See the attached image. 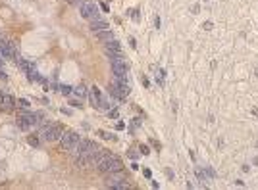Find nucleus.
Here are the masks:
<instances>
[{"instance_id":"f257e3e1","label":"nucleus","mask_w":258,"mask_h":190,"mask_svg":"<svg viewBox=\"0 0 258 190\" xmlns=\"http://www.w3.org/2000/svg\"><path fill=\"white\" fill-rule=\"evenodd\" d=\"M41 131V136L42 140H46V142H56V140H60L62 133H64V127L60 125V123H46Z\"/></svg>"},{"instance_id":"f03ea898","label":"nucleus","mask_w":258,"mask_h":190,"mask_svg":"<svg viewBox=\"0 0 258 190\" xmlns=\"http://www.w3.org/2000/svg\"><path fill=\"white\" fill-rule=\"evenodd\" d=\"M121 167H123V163H121V159L118 158V156H112V154H108L106 158L102 159L100 163L97 165V169L100 173H104V175H108V173H114V171H120Z\"/></svg>"},{"instance_id":"7ed1b4c3","label":"nucleus","mask_w":258,"mask_h":190,"mask_svg":"<svg viewBox=\"0 0 258 190\" xmlns=\"http://www.w3.org/2000/svg\"><path fill=\"white\" fill-rule=\"evenodd\" d=\"M41 113H31V111H27V110H23L21 113L18 115V121H16V125L19 127V129H29V127H35V125H39L41 123Z\"/></svg>"},{"instance_id":"20e7f679","label":"nucleus","mask_w":258,"mask_h":190,"mask_svg":"<svg viewBox=\"0 0 258 190\" xmlns=\"http://www.w3.org/2000/svg\"><path fill=\"white\" fill-rule=\"evenodd\" d=\"M79 140H81V136H79L75 131H64L62 136H60V146H62V150H66V152H71V150L79 144Z\"/></svg>"},{"instance_id":"39448f33","label":"nucleus","mask_w":258,"mask_h":190,"mask_svg":"<svg viewBox=\"0 0 258 190\" xmlns=\"http://www.w3.org/2000/svg\"><path fill=\"white\" fill-rule=\"evenodd\" d=\"M112 71H114V77L118 81H127L129 64L123 60V58H114V60H112Z\"/></svg>"},{"instance_id":"423d86ee","label":"nucleus","mask_w":258,"mask_h":190,"mask_svg":"<svg viewBox=\"0 0 258 190\" xmlns=\"http://www.w3.org/2000/svg\"><path fill=\"white\" fill-rule=\"evenodd\" d=\"M79 15L85 19H97L98 17V8L97 4H92V2H89V0H83L81 4H79Z\"/></svg>"},{"instance_id":"0eeeda50","label":"nucleus","mask_w":258,"mask_h":190,"mask_svg":"<svg viewBox=\"0 0 258 190\" xmlns=\"http://www.w3.org/2000/svg\"><path fill=\"white\" fill-rule=\"evenodd\" d=\"M94 150H98L97 142H92V140H79V144L71 150V152H73L75 156H81V154H91V152H94Z\"/></svg>"},{"instance_id":"6e6552de","label":"nucleus","mask_w":258,"mask_h":190,"mask_svg":"<svg viewBox=\"0 0 258 190\" xmlns=\"http://www.w3.org/2000/svg\"><path fill=\"white\" fill-rule=\"evenodd\" d=\"M104 48H106V54L110 56L112 60H114V58H123V52H121V46H120V42L116 41V38L108 41L106 44H104Z\"/></svg>"},{"instance_id":"1a4fd4ad","label":"nucleus","mask_w":258,"mask_h":190,"mask_svg":"<svg viewBox=\"0 0 258 190\" xmlns=\"http://www.w3.org/2000/svg\"><path fill=\"white\" fill-rule=\"evenodd\" d=\"M0 54H2V58H4V60H12V58L16 56L14 44H12V42H8V41H2V38H0Z\"/></svg>"},{"instance_id":"9d476101","label":"nucleus","mask_w":258,"mask_h":190,"mask_svg":"<svg viewBox=\"0 0 258 190\" xmlns=\"http://www.w3.org/2000/svg\"><path fill=\"white\" fill-rule=\"evenodd\" d=\"M120 181H125V175H123V171H114V173H108V177H106V186L108 188H114L116 184Z\"/></svg>"},{"instance_id":"9b49d317","label":"nucleus","mask_w":258,"mask_h":190,"mask_svg":"<svg viewBox=\"0 0 258 190\" xmlns=\"http://www.w3.org/2000/svg\"><path fill=\"white\" fill-rule=\"evenodd\" d=\"M91 31L92 33H100V31H106V29H110V25H108V21H104V19H92L91 21Z\"/></svg>"},{"instance_id":"f8f14e48","label":"nucleus","mask_w":258,"mask_h":190,"mask_svg":"<svg viewBox=\"0 0 258 190\" xmlns=\"http://www.w3.org/2000/svg\"><path fill=\"white\" fill-rule=\"evenodd\" d=\"M14 108H16V98L12 96V94H4L2 104H0V110L2 111H12Z\"/></svg>"},{"instance_id":"ddd939ff","label":"nucleus","mask_w":258,"mask_h":190,"mask_svg":"<svg viewBox=\"0 0 258 190\" xmlns=\"http://www.w3.org/2000/svg\"><path fill=\"white\" fill-rule=\"evenodd\" d=\"M100 96H102V94H100V90H98L97 87H92L91 90H89V100H91V104L94 108H98V100H100Z\"/></svg>"},{"instance_id":"4468645a","label":"nucleus","mask_w":258,"mask_h":190,"mask_svg":"<svg viewBox=\"0 0 258 190\" xmlns=\"http://www.w3.org/2000/svg\"><path fill=\"white\" fill-rule=\"evenodd\" d=\"M97 37H98V41H104V42H108V41H112V38H114V33H110V29H106V31H100V33H97Z\"/></svg>"},{"instance_id":"2eb2a0df","label":"nucleus","mask_w":258,"mask_h":190,"mask_svg":"<svg viewBox=\"0 0 258 190\" xmlns=\"http://www.w3.org/2000/svg\"><path fill=\"white\" fill-rule=\"evenodd\" d=\"M87 92H89V90H87L85 85H79V87L73 88V94H75V96H79V98H81V96H87Z\"/></svg>"},{"instance_id":"dca6fc26","label":"nucleus","mask_w":258,"mask_h":190,"mask_svg":"<svg viewBox=\"0 0 258 190\" xmlns=\"http://www.w3.org/2000/svg\"><path fill=\"white\" fill-rule=\"evenodd\" d=\"M16 106L21 108V110H29V108H31V104H29L27 98H19V100H16Z\"/></svg>"},{"instance_id":"f3484780","label":"nucleus","mask_w":258,"mask_h":190,"mask_svg":"<svg viewBox=\"0 0 258 190\" xmlns=\"http://www.w3.org/2000/svg\"><path fill=\"white\" fill-rule=\"evenodd\" d=\"M98 108H100V110H110V100H108L106 96H100V100H98Z\"/></svg>"},{"instance_id":"a211bd4d","label":"nucleus","mask_w":258,"mask_h":190,"mask_svg":"<svg viewBox=\"0 0 258 190\" xmlns=\"http://www.w3.org/2000/svg\"><path fill=\"white\" fill-rule=\"evenodd\" d=\"M58 88H60V92H62V94H66V96H68V94H71V92H73V88L69 87V85H60V87H58Z\"/></svg>"},{"instance_id":"6ab92c4d","label":"nucleus","mask_w":258,"mask_h":190,"mask_svg":"<svg viewBox=\"0 0 258 190\" xmlns=\"http://www.w3.org/2000/svg\"><path fill=\"white\" fill-rule=\"evenodd\" d=\"M114 188H118V190H127V188H131V184H129L127 181H120L118 184L114 186Z\"/></svg>"},{"instance_id":"aec40b11","label":"nucleus","mask_w":258,"mask_h":190,"mask_svg":"<svg viewBox=\"0 0 258 190\" xmlns=\"http://www.w3.org/2000/svg\"><path fill=\"white\" fill-rule=\"evenodd\" d=\"M98 135L106 140H116V135H110V133H104V131H98Z\"/></svg>"},{"instance_id":"412c9836","label":"nucleus","mask_w":258,"mask_h":190,"mask_svg":"<svg viewBox=\"0 0 258 190\" xmlns=\"http://www.w3.org/2000/svg\"><path fill=\"white\" fill-rule=\"evenodd\" d=\"M27 142L31 144V146H35V148L39 146V138H37V136H29V138H27Z\"/></svg>"},{"instance_id":"4be33fe9","label":"nucleus","mask_w":258,"mask_h":190,"mask_svg":"<svg viewBox=\"0 0 258 190\" xmlns=\"http://www.w3.org/2000/svg\"><path fill=\"white\" fill-rule=\"evenodd\" d=\"M131 125H133V129H137V127H141V119H139V117H135V119L131 121Z\"/></svg>"},{"instance_id":"5701e85b","label":"nucleus","mask_w":258,"mask_h":190,"mask_svg":"<svg viewBox=\"0 0 258 190\" xmlns=\"http://www.w3.org/2000/svg\"><path fill=\"white\" fill-rule=\"evenodd\" d=\"M139 150H141V154H143V156H147V154L150 152V150H148V146H145V144H143V146H141Z\"/></svg>"},{"instance_id":"b1692460","label":"nucleus","mask_w":258,"mask_h":190,"mask_svg":"<svg viewBox=\"0 0 258 190\" xmlns=\"http://www.w3.org/2000/svg\"><path fill=\"white\" fill-rule=\"evenodd\" d=\"M110 117H112V119H116V117H118V110H112L110 111Z\"/></svg>"},{"instance_id":"393cba45","label":"nucleus","mask_w":258,"mask_h":190,"mask_svg":"<svg viewBox=\"0 0 258 190\" xmlns=\"http://www.w3.org/2000/svg\"><path fill=\"white\" fill-rule=\"evenodd\" d=\"M131 15H133V19H135V21H139V14H137V10H133V12H131Z\"/></svg>"},{"instance_id":"a878e982","label":"nucleus","mask_w":258,"mask_h":190,"mask_svg":"<svg viewBox=\"0 0 258 190\" xmlns=\"http://www.w3.org/2000/svg\"><path fill=\"white\" fill-rule=\"evenodd\" d=\"M202 27H204V29H212V21H206V23H204Z\"/></svg>"},{"instance_id":"bb28decb","label":"nucleus","mask_w":258,"mask_h":190,"mask_svg":"<svg viewBox=\"0 0 258 190\" xmlns=\"http://www.w3.org/2000/svg\"><path fill=\"white\" fill-rule=\"evenodd\" d=\"M100 8L104 10V12H108V4H106V2H100Z\"/></svg>"},{"instance_id":"cd10ccee","label":"nucleus","mask_w":258,"mask_h":190,"mask_svg":"<svg viewBox=\"0 0 258 190\" xmlns=\"http://www.w3.org/2000/svg\"><path fill=\"white\" fill-rule=\"evenodd\" d=\"M116 129H118V131H121V129H125V125H123V123H121V121H120V123L116 125Z\"/></svg>"},{"instance_id":"c85d7f7f","label":"nucleus","mask_w":258,"mask_h":190,"mask_svg":"<svg viewBox=\"0 0 258 190\" xmlns=\"http://www.w3.org/2000/svg\"><path fill=\"white\" fill-rule=\"evenodd\" d=\"M0 79H8V75H6L4 71H2V67H0Z\"/></svg>"},{"instance_id":"c756f323","label":"nucleus","mask_w":258,"mask_h":190,"mask_svg":"<svg viewBox=\"0 0 258 190\" xmlns=\"http://www.w3.org/2000/svg\"><path fill=\"white\" fill-rule=\"evenodd\" d=\"M2 64H4V58H2V54H0V67H2Z\"/></svg>"},{"instance_id":"7c9ffc66","label":"nucleus","mask_w":258,"mask_h":190,"mask_svg":"<svg viewBox=\"0 0 258 190\" xmlns=\"http://www.w3.org/2000/svg\"><path fill=\"white\" fill-rule=\"evenodd\" d=\"M69 2H73V4H75V2H77V4H81V2H83V0H69Z\"/></svg>"},{"instance_id":"2f4dec72","label":"nucleus","mask_w":258,"mask_h":190,"mask_svg":"<svg viewBox=\"0 0 258 190\" xmlns=\"http://www.w3.org/2000/svg\"><path fill=\"white\" fill-rule=\"evenodd\" d=\"M2 98H4V92H2V90H0V104H2Z\"/></svg>"}]
</instances>
